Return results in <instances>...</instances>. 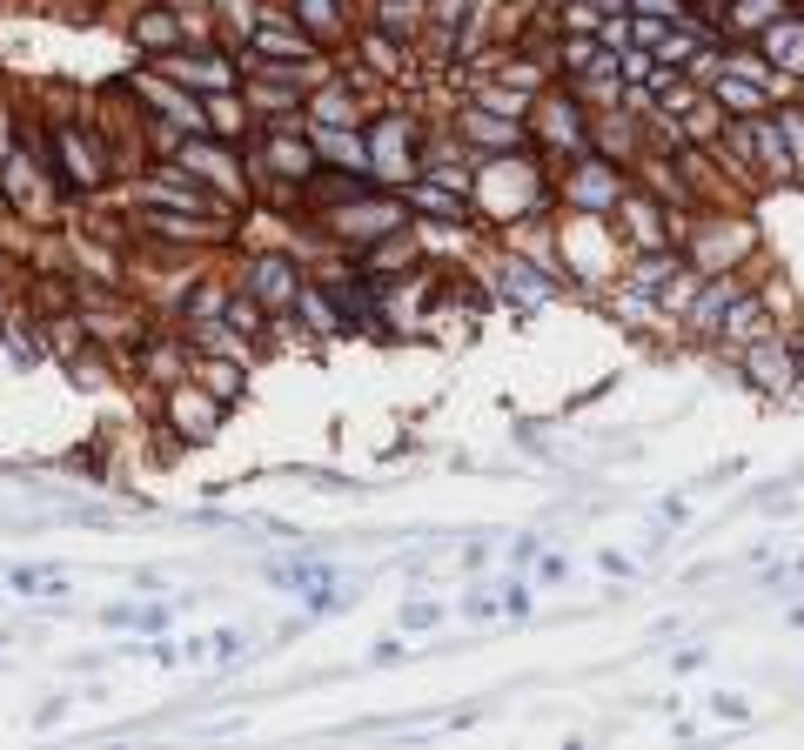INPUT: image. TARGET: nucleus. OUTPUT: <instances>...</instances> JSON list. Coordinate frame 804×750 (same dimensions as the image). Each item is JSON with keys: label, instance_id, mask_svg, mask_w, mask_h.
Returning <instances> with one entry per match:
<instances>
[{"label": "nucleus", "instance_id": "7ed1b4c3", "mask_svg": "<svg viewBox=\"0 0 804 750\" xmlns=\"http://www.w3.org/2000/svg\"><path fill=\"white\" fill-rule=\"evenodd\" d=\"M771 47H778V61H791V67H798V61H804V27H784V34L771 27Z\"/></svg>", "mask_w": 804, "mask_h": 750}, {"label": "nucleus", "instance_id": "1a4fd4ad", "mask_svg": "<svg viewBox=\"0 0 804 750\" xmlns=\"http://www.w3.org/2000/svg\"><path fill=\"white\" fill-rule=\"evenodd\" d=\"M0 275H7V255H0Z\"/></svg>", "mask_w": 804, "mask_h": 750}, {"label": "nucleus", "instance_id": "0eeeda50", "mask_svg": "<svg viewBox=\"0 0 804 750\" xmlns=\"http://www.w3.org/2000/svg\"><path fill=\"white\" fill-rule=\"evenodd\" d=\"M208 643H215V657H235V650H242V630H215Z\"/></svg>", "mask_w": 804, "mask_h": 750}, {"label": "nucleus", "instance_id": "6e6552de", "mask_svg": "<svg viewBox=\"0 0 804 750\" xmlns=\"http://www.w3.org/2000/svg\"><path fill=\"white\" fill-rule=\"evenodd\" d=\"M302 14H309L315 27H329V21H335V7H329V0H302Z\"/></svg>", "mask_w": 804, "mask_h": 750}, {"label": "nucleus", "instance_id": "f03ea898", "mask_svg": "<svg viewBox=\"0 0 804 750\" xmlns=\"http://www.w3.org/2000/svg\"><path fill=\"white\" fill-rule=\"evenodd\" d=\"M751 369H758L764 389H778V382H791V355H784V349H758V355H751Z\"/></svg>", "mask_w": 804, "mask_h": 750}, {"label": "nucleus", "instance_id": "423d86ee", "mask_svg": "<svg viewBox=\"0 0 804 750\" xmlns=\"http://www.w3.org/2000/svg\"><path fill=\"white\" fill-rule=\"evenodd\" d=\"M436 617H443L436 603H409V610H402V623H416V630H423V623H436Z\"/></svg>", "mask_w": 804, "mask_h": 750}, {"label": "nucleus", "instance_id": "39448f33", "mask_svg": "<svg viewBox=\"0 0 804 750\" xmlns=\"http://www.w3.org/2000/svg\"><path fill=\"white\" fill-rule=\"evenodd\" d=\"M503 610L523 617V610H530V590H523V583H503Z\"/></svg>", "mask_w": 804, "mask_h": 750}, {"label": "nucleus", "instance_id": "20e7f679", "mask_svg": "<svg viewBox=\"0 0 804 750\" xmlns=\"http://www.w3.org/2000/svg\"><path fill=\"white\" fill-rule=\"evenodd\" d=\"M764 21H778V0H744L737 7V27H764Z\"/></svg>", "mask_w": 804, "mask_h": 750}, {"label": "nucleus", "instance_id": "f257e3e1", "mask_svg": "<svg viewBox=\"0 0 804 750\" xmlns=\"http://www.w3.org/2000/svg\"><path fill=\"white\" fill-rule=\"evenodd\" d=\"M295 275H289V262H255V295H268V302H295Z\"/></svg>", "mask_w": 804, "mask_h": 750}]
</instances>
